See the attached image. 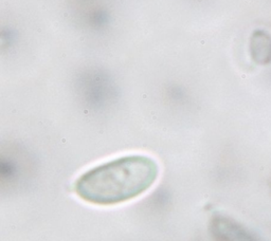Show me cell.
<instances>
[{
  "mask_svg": "<svg viewBox=\"0 0 271 241\" xmlns=\"http://www.w3.org/2000/svg\"><path fill=\"white\" fill-rule=\"evenodd\" d=\"M159 166L147 155H132L104 163L83 174L74 183L79 198L114 205L139 197L155 184Z\"/></svg>",
  "mask_w": 271,
  "mask_h": 241,
  "instance_id": "cell-1",
  "label": "cell"
},
{
  "mask_svg": "<svg viewBox=\"0 0 271 241\" xmlns=\"http://www.w3.org/2000/svg\"><path fill=\"white\" fill-rule=\"evenodd\" d=\"M251 56L258 64H268L271 60V36L266 32L257 31L252 34L250 44Z\"/></svg>",
  "mask_w": 271,
  "mask_h": 241,
  "instance_id": "cell-2",
  "label": "cell"
}]
</instances>
